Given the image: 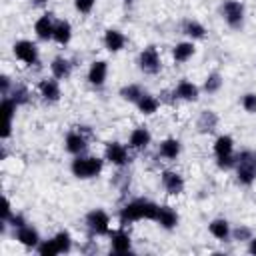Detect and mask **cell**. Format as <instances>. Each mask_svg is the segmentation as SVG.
<instances>
[{
    "label": "cell",
    "mask_w": 256,
    "mask_h": 256,
    "mask_svg": "<svg viewBox=\"0 0 256 256\" xmlns=\"http://www.w3.org/2000/svg\"><path fill=\"white\" fill-rule=\"evenodd\" d=\"M34 32L40 40H50L54 36V22H52V16L50 14H44L40 16L36 22H34Z\"/></svg>",
    "instance_id": "cell-13"
},
{
    "label": "cell",
    "mask_w": 256,
    "mask_h": 256,
    "mask_svg": "<svg viewBox=\"0 0 256 256\" xmlns=\"http://www.w3.org/2000/svg\"><path fill=\"white\" fill-rule=\"evenodd\" d=\"M236 176H238V182L248 186L254 182L256 178V158L254 154L250 152H242L236 156Z\"/></svg>",
    "instance_id": "cell-3"
},
{
    "label": "cell",
    "mask_w": 256,
    "mask_h": 256,
    "mask_svg": "<svg viewBox=\"0 0 256 256\" xmlns=\"http://www.w3.org/2000/svg\"><path fill=\"white\" fill-rule=\"evenodd\" d=\"M106 76H108V62H104V60L92 62V66L88 70V82L92 86H102Z\"/></svg>",
    "instance_id": "cell-11"
},
{
    "label": "cell",
    "mask_w": 256,
    "mask_h": 256,
    "mask_svg": "<svg viewBox=\"0 0 256 256\" xmlns=\"http://www.w3.org/2000/svg\"><path fill=\"white\" fill-rule=\"evenodd\" d=\"M12 216V206H10V200L4 198V208H2V222H8Z\"/></svg>",
    "instance_id": "cell-37"
},
{
    "label": "cell",
    "mask_w": 256,
    "mask_h": 256,
    "mask_svg": "<svg viewBox=\"0 0 256 256\" xmlns=\"http://www.w3.org/2000/svg\"><path fill=\"white\" fill-rule=\"evenodd\" d=\"M220 86H222V78H220V74H210L208 78H206V82H204V90L208 92V94H214V92H218L220 90Z\"/></svg>",
    "instance_id": "cell-31"
},
{
    "label": "cell",
    "mask_w": 256,
    "mask_h": 256,
    "mask_svg": "<svg viewBox=\"0 0 256 256\" xmlns=\"http://www.w3.org/2000/svg\"><path fill=\"white\" fill-rule=\"evenodd\" d=\"M86 224L94 234H110V216L100 208L86 214Z\"/></svg>",
    "instance_id": "cell-6"
},
{
    "label": "cell",
    "mask_w": 256,
    "mask_h": 256,
    "mask_svg": "<svg viewBox=\"0 0 256 256\" xmlns=\"http://www.w3.org/2000/svg\"><path fill=\"white\" fill-rule=\"evenodd\" d=\"M110 238H112V250H114L116 254H126V252H130L132 242H130L128 232H124V230H116V232L110 234Z\"/></svg>",
    "instance_id": "cell-20"
},
{
    "label": "cell",
    "mask_w": 256,
    "mask_h": 256,
    "mask_svg": "<svg viewBox=\"0 0 256 256\" xmlns=\"http://www.w3.org/2000/svg\"><path fill=\"white\" fill-rule=\"evenodd\" d=\"M198 94H200L198 86L192 84V82H188V80H182L176 86V90H174V96H178L180 100H186V102H196L198 100Z\"/></svg>",
    "instance_id": "cell-17"
},
{
    "label": "cell",
    "mask_w": 256,
    "mask_h": 256,
    "mask_svg": "<svg viewBox=\"0 0 256 256\" xmlns=\"http://www.w3.org/2000/svg\"><path fill=\"white\" fill-rule=\"evenodd\" d=\"M252 254H256V238H250V248H248Z\"/></svg>",
    "instance_id": "cell-40"
},
{
    "label": "cell",
    "mask_w": 256,
    "mask_h": 256,
    "mask_svg": "<svg viewBox=\"0 0 256 256\" xmlns=\"http://www.w3.org/2000/svg\"><path fill=\"white\" fill-rule=\"evenodd\" d=\"M182 32H184L186 36H190V38H204L206 28H204L200 22H196V20H186L184 26H182Z\"/></svg>",
    "instance_id": "cell-28"
},
{
    "label": "cell",
    "mask_w": 256,
    "mask_h": 256,
    "mask_svg": "<svg viewBox=\"0 0 256 256\" xmlns=\"http://www.w3.org/2000/svg\"><path fill=\"white\" fill-rule=\"evenodd\" d=\"M34 2H36V4H44L46 0H34Z\"/></svg>",
    "instance_id": "cell-41"
},
{
    "label": "cell",
    "mask_w": 256,
    "mask_h": 256,
    "mask_svg": "<svg viewBox=\"0 0 256 256\" xmlns=\"http://www.w3.org/2000/svg\"><path fill=\"white\" fill-rule=\"evenodd\" d=\"M70 170L76 178H94L102 172V160L96 156H76L70 164Z\"/></svg>",
    "instance_id": "cell-2"
},
{
    "label": "cell",
    "mask_w": 256,
    "mask_h": 256,
    "mask_svg": "<svg viewBox=\"0 0 256 256\" xmlns=\"http://www.w3.org/2000/svg\"><path fill=\"white\" fill-rule=\"evenodd\" d=\"M64 144H66V150H68L70 154H76V156H80V154L88 148V142H86V138H84L80 132H68Z\"/></svg>",
    "instance_id": "cell-15"
},
{
    "label": "cell",
    "mask_w": 256,
    "mask_h": 256,
    "mask_svg": "<svg viewBox=\"0 0 256 256\" xmlns=\"http://www.w3.org/2000/svg\"><path fill=\"white\" fill-rule=\"evenodd\" d=\"M38 92H40V96H42L44 100H48V102L60 100V84H58V80H56L54 76L40 80V82H38Z\"/></svg>",
    "instance_id": "cell-9"
},
{
    "label": "cell",
    "mask_w": 256,
    "mask_h": 256,
    "mask_svg": "<svg viewBox=\"0 0 256 256\" xmlns=\"http://www.w3.org/2000/svg\"><path fill=\"white\" fill-rule=\"evenodd\" d=\"M178 154H180V142L176 138H166V140L160 142V156H164L168 160H174Z\"/></svg>",
    "instance_id": "cell-24"
},
{
    "label": "cell",
    "mask_w": 256,
    "mask_h": 256,
    "mask_svg": "<svg viewBox=\"0 0 256 256\" xmlns=\"http://www.w3.org/2000/svg\"><path fill=\"white\" fill-rule=\"evenodd\" d=\"M218 124V116L212 112V110H204L198 118V130L200 132H212Z\"/></svg>",
    "instance_id": "cell-27"
},
{
    "label": "cell",
    "mask_w": 256,
    "mask_h": 256,
    "mask_svg": "<svg viewBox=\"0 0 256 256\" xmlns=\"http://www.w3.org/2000/svg\"><path fill=\"white\" fill-rule=\"evenodd\" d=\"M54 242H56V246H58L60 252H68V250L72 248V238H70V234H68L66 230H60V232L54 236Z\"/></svg>",
    "instance_id": "cell-30"
},
{
    "label": "cell",
    "mask_w": 256,
    "mask_h": 256,
    "mask_svg": "<svg viewBox=\"0 0 256 256\" xmlns=\"http://www.w3.org/2000/svg\"><path fill=\"white\" fill-rule=\"evenodd\" d=\"M124 2H126V4H132V2H134V0H124Z\"/></svg>",
    "instance_id": "cell-42"
},
{
    "label": "cell",
    "mask_w": 256,
    "mask_h": 256,
    "mask_svg": "<svg viewBox=\"0 0 256 256\" xmlns=\"http://www.w3.org/2000/svg\"><path fill=\"white\" fill-rule=\"evenodd\" d=\"M50 70H52V76L56 80H66L70 76V72H72V64H70V60H66L62 56H56L52 60V64H50Z\"/></svg>",
    "instance_id": "cell-19"
},
{
    "label": "cell",
    "mask_w": 256,
    "mask_h": 256,
    "mask_svg": "<svg viewBox=\"0 0 256 256\" xmlns=\"http://www.w3.org/2000/svg\"><path fill=\"white\" fill-rule=\"evenodd\" d=\"M36 248H38V252H40L42 256H54V254H60V250H58L54 238H52V240H44V242H40Z\"/></svg>",
    "instance_id": "cell-32"
},
{
    "label": "cell",
    "mask_w": 256,
    "mask_h": 256,
    "mask_svg": "<svg viewBox=\"0 0 256 256\" xmlns=\"http://www.w3.org/2000/svg\"><path fill=\"white\" fill-rule=\"evenodd\" d=\"M58 44H68L70 42V38H72V26H70V22L68 20H58L56 24H54V36H52Z\"/></svg>",
    "instance_id": "cell-21"
},
{
    "label": "cell",
    "mask_w": 256,
    "mask_h": 256,
    "mask_svg": "<svg viewBox=\"0 0 256 256\" xmlns=\"http://www.w3.org/2000/svg\"><path fill=\"white\" fill-rule=\"evenodd\" d=\"M162 186L166 188L168 194L176 196V194H180L184 190V180H182V176L178 172L166 170V172H162Z\"/></svg>",
    "instance_id": "cell-10"
},
{
    "label": "cell",
    "mask_w": 256,
    "mask_h": 256,
    "mask_svg": "<svg viewBox=\"0 0 256 256\" xmlns=\"http://www.w3.org/2000/svg\"><path fill=\"white\" fill-rule=\"evenodd\" d=\"M136 106H138V110H140L142 114H154V112L158 110L160 102H158V98L152 96V94H142L140 100L136 102Z\"/></svg>",
    "instance_id": "cell-26"
},
{
    "label": "cell",
    "mask_w": 256,
    "mask_h": 256,
    "mask_svg": "<svg viewBox=\"0 0 256 256\" xmlns=\"http://www.w3.org/2000/svg\"><path fill=\"white\" fill-rule=\"evenodd\" d=\"M172 56H174L176 62H186V60H190V58L194 56V44H192V42H180V44H176L174 50H172Z\"/></svg>",
    "instance_id": "cell-25"
},
{
    "label": "cell",
    "mask_w": 256,
    "mask_h": 256,
    "mask_svg": "<svg viewBox=\"0 0 256 256\" xmlns=\"http://www.w3.org/2000/svg\"><path fill=\"white\" fill-rule=\"evenodd\" d=\"M234 238L236 240H250V230L248 228H236L234 230Z\"/></svg>",
    "instance_id": "cell-38"
},
{
    "label": "cell",
    "mask_w": 256,
    "mask_h": 256,
    "mask_svg": "<svg viewBox=\"0 0 256 256\" xmlns=\"http://www.w3.org/2000/svg\"><path fill=\"white\" fill-rule=\"evenodd\" d=\"M242 106H244L246 112L254 114V112H256V94H252V92L244 94V96H242Z\"/></svg>",
    "instance_id": "cell-34"
},
{
    "label": "cell",
    "mask_w": 256,
    "mask_h": 256,
    "mask_svg": "<svg viewBox=\"0 0 256 256\" xmlns=\"http://www.w3.org/2000/svg\"><path fill=\"white\" fill-rule=\"evenodd\" d=\"M150 140H152V136H150L148 128L138 126V128H134V130L130 132L128 146H130V148H134V150H142V148H146V146L150 144Z\"/></svg>",
    "instance_id": "cell-12"
},
{
    "label": "cell",
    "mask_w": 256,
    "mask_h": 256,
    "mask_svg": "<svg viewBox=\"0 0 256 256\" xmlns=\"http://www.w3.org/2000/svg\"><path fill=\"white\" fill-rule=\"evenodd\" d=\"M216 158H218V166L220 168H232V166H236V158L232 154H228V156H216Z\"/></svg>",
    "instance_id": "cell-36"
},
{
    "label": "cell",
    "mask_w": 256,
    "mask_h": 256,
    "mask_svg": "<svg viewBox=\"0 0 256 256\" xmlns=\"http://www.w3.org/2000/svg\"><path fill=\"white\" fill-rule=\"evenodd\" d=\"M232 150H234V140H232V136L222 134V136L216 138V142H214V154H216V156H228V154H232Z\"/></svg>",
    "instance_id": "cell-23"
},
{
    "label": "cell",
    "mask_w": 256,
    "mask_h": 256,
    "mask_svg": "<svg viewBox=\"0 0 256 256\" xmlns=\"http://www.w3.org/2000/svg\"><path fill=\"white\" fill-rule=\"evenodd\" d=\"M96 0H74V8L80 12V14H90L92 8H94Z\"/></svg>",
    "instance_id": "cell-35"
},
{
    "label": "cell",
    "mask_w": 256,
    "mask_h": 256,
    "mask_svg": "<svg viewBox=\"0 0 256 256\" xmlns=\"http://www.w3.org/2000/svg\"><path fill=\"white\" fill-rule=\"evenodd\" d=\"M106 160L112 162L114 166H124V164H128L130 158H128L126 146L120 144V142H110V144L106 146Z\"/></svg>",
    "instance_id": "cell-8"
},
{
    "label": "cell",
    "mask_w": 256,
    "mask_h": 256,
    "mask_svg": "<svg viewBox=\"0 0 256 256\" xmlns=\"http://www.w3.org/2000/svg\"><path fill=\"white\" fill-rule=\"evenodd\" d=\"M222 18L230 28H240L244 22V6L238 0H226L222 4Z\"/></svg>",
    "instance_id": "cell-5"
},
{
    "label": "cell",
    "mask_w": 256,
    "mask_h": 256,
    "mask_svg": "<svg viewBox=\"0 0 256 256\" xmlns=\"http://www.w3.org/2000/svg\"><path fill=\"white\" fill-rule=\"evenodd\" d=\"M16 240H18L22 246H26V248H34V246L40 244V236H38V232H36L32 226H26V224L18 228V232H16Z\"/></svg>",
    "instance_id": "cell-16"
},
{
    "label": "cell",
    "mask_w": 256,
    "mask_h": 256,
    "mask_svg": "<svg viewBox=\"0 0 256 256\" xmlns=\"http://www.w3.org/2000/svg\"><path fill=\"white\" fill-rule=\"evenodd\" d=\"M0 84H2V96H8V92H10V78L6 74L0 78Z\"/></svg>",
    "instance_id": "cell-39"
},
{
    "label": "cell",
    "mask_w": 256,
    "mask_h": 256,
    "mask_svg": "<svg viewBox=\"0 0 256 256\" xmlns=\"http://www.w3.org/2000/svg\"><path fill=\"white\" fill-rule=\"evenodd\" d=\"M12 50H14V56L20 60V62H24V64H36L38 62V48H36V44L34 42H30V40H18L14 46H12Z\"/></svg>",
    "instance_id": "cell-7"
},
{
    "label": "cell",
    "mask_w": 256,
    "mask_h": 256,
    "mask_svg": "<svg viewBox=\"0 0 256 256\" xmlns=\"http://www.w3.org/2000/svg\"><path fill=\"white\" fill-rule=\"evenodd\" d=\"M156 222H158L162 228L172 230V228H176V224H178V214H176V210L170 208V206H160V208H158Z\"/></svg>",
    "instance_id": "cell-18"
},
{
    "label": "cell",
    "mask_w": 256,
    "mask_h": 256,
    "mask_svg": "<svg viewBox=\"0 0 256 256\" xmlns=\"http://www.w3.org/2000/svg\"><path fill=\"white\" fill-rule=\"evenodd\" d=\"M142 94H144V92H142V88H140L138 84H128V86H124V88L120 90V96H122L124 100H128V102H138Z\"/></svg>",
    "instance_id": "cell-29"
},
{
    "label": "cell",
    "mask_w": 256,
    "mask_h": 256,
    "mask_svg": "<svg viewBox=\"0 0 256 256\" xmlns=\"http://www.w3.org/2000/svg\"><path fill=\"white\" fill-rule=\"evenodd\" d=\"M158 204L150 202V200H134L128 202L122 210H120V222L128 224L134 220H156L158 216Z\"/></svg>",
    "instance_id": "cell-1"
},
{
    "label": "cell",
    "mask_w": 256,
    "mask_h": 256,
    "mask_svg": "<svg viewBox=\"0 0 256 256\" xmlns=\"http://www.w3.org/2000/svg\"><path fill=\"white\" fill-rule=\"evenodd\" d=\"M138 66L144 74H158L160 68H162V62H160V54L154 46H146L140 56H138Z\"/></svg>",
    "instance_id": "cell-4"
},
{
    "label": "cell",
    "mask_w": 256,
    "mask_h": 256,
    "mask_svg": "<svg viewBox=\"0 0 256 256\" xmlns=\"http://www.w3.org/2000/svg\"><path fill=\"white\" fill-rule=\"evenodd\" d=\"M208 230H210V234H212L214 238H218V240H228V236H230V224H228L224 218L212 220L210 226H208Z\"/></svg>",
    "instance_id": "cell-22"
},
{
    "label": "cell",
    "mask_w": 256,
    "mask_h": 256,
    "mask_svg": "<svg viewBox=\"0 0 256 256\" xmlns=\"http://www.w3.org/2000/svg\"><path fill=\"white\" fill-rule=\"evenodd\" d=\"M124 44H126V36H124L120 30L110 28V30L104 32V46H106L110 52H120V50L124 48Z\"/></svg>",
    "instance_id": "cell-14"
},
{
    "label": "cell",
    "mask_w": 256,
    "mask_h": 256,
    "mask_svg": "<svg viewBox=\"0 0 256 256\" xmlns=\"http://www.w3.org/2000/svg\"><path fill=\"white\" fill-rule=\"evenodd\" d=\"M10 96V94H8ZM18 106L20 104H24V102H28V90L24 88V86H14V90H12V96H10Z\"/></svg>",
    "instance_id": "cell-33"
}]
</instances>
